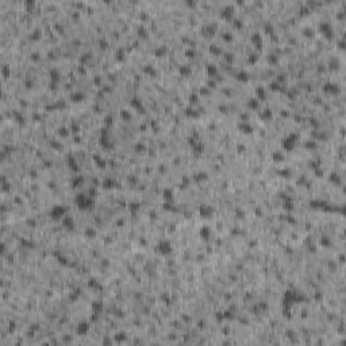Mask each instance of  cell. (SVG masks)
<instances>
[{
  "instance_id": "obj_1",
  "label": "cell",
  "mask_w": 346,
  "mask_h": 346,
  "mask_svg": "<svg viewBox=\"0 0 346 346\" xmlns=\"http://www.w3.org/2000/svg\"><path fill=\"white\" fill-rule=\"evenodd\" d=\"M74 202L80 210H91V208H93V204H95L93 197L89 196V195H84V193H78L74 199Z\"/></svg>"
},
{
  "instance_id": "obj_2",
  "label": "cell",
  "mask_w": 346,
  "mask_h": 346,
  "mask_svg": "<svg viewBox=\"0 0 346 346\" xmlns=\"http://www.w3.org/2000/svg\"><path fill=\"white\" fill-rule=\"evenodd\" d=\"M298 139H299V134H296V133H292V134L287 135L284 139H283V142H281L283 149H284L285 151H291V150H294V147H295V145H296V142H298Z\"/></svg>"
},
{
  "instance_id": "obj_3",
  "label": "cell",
  "mask_w": 346,
  "mask_h": 346,
  "mask_svg": "<svg viewBox=\"0 0 346 346\" xmlns=\"http://www.w3.org/2000/svg\"><path fill=\"white\" fill-rule=\"evenodd\" d=\"M319 30L327 39H333V38L335 37L334 27H333V25H331L330 22H322V23L319 25Z\"/></svg>"
},
{
  "instance_id": "obj_4",
  "label": "cell",
  "mask_w": 346,
  "mask_h": 346,
  "mask_svg": "<svg viewBox=\"0 0 346 346\" xmlns=\"http://www.w3.org/2000/svg\"><path fill=\"white\" fill-rule=\"evenodd\" d=\"M157 250H158V253L162 254V256H169V254L173 252V246H172V243L169 242L168 239H162V241L158 243Z\"/></svg>"
},
{
  "instance_id": "obj_5",
  "label": "cell",
  "mask_w": 346,
  "mask_h": 346,
  "mask_svg": "<svg viewBox=\"0 0 346 346\" xmlns=\"http://www.w3.org/2000/svg\"><path fill=\"white\" fill-rule=\"evenodd\" d=\"M234 15H235V7H234V4H226L220 10V16H222L223 19L232 21L234 19Z\"/></svg>"
},
{
  "instance_id": "obj_6",
  "label": "cell",
  "mask_w": 346,
  "mask_h": 346,
  "mask_svg": "<svg viewBox=\"0 0 346 346\" xmlns=\"http://www.w3.org/2000/svg\"><path fill=\"white\" fill-rule=\"evenodd\" d=\"M214 212H215V210H214V207L210 206V204H202V206L199 207V214H200V216L204 218V219H211V218L214 216Z\"/></svg>"
},
{
  "instance_id": "obj_7",
  "label": "cell",
  "mask_w": 346,
  "mask_h": 346,
  "mask_svg": "<svg viewBox=\"0 0 346 346\" xmlns=\"http://www.w3.org/2000/svg\"><path fill=\"white\" fill-rule=\"evenodd\" d=\"M66 215V208L64 206H54L50 211V216L53 219H62Z\"/></svg>"
},
{
  "instance_id": "obj_8",
  "label": "cell",
  "mask_w": 346,
  "mask_h": 346,
  "mask_svg": "<svg viewBox=\"0 0 346 346\" xmlns=\"http://www.w3.org/2000/svg\"><path fill=\"white\" fill-rule=\"evenodd\" d=\"M99 143H100V146H102V147H104V149H111V147H112V143L110 142L108 131H107V129H103V130H102V134H100V139H99Z\"/></svg>"
},
{
  "instance_id": "obj_9",
  "label": "cell",
  "mask_w": 346,
  "mask_h": 346,
  "mask_svg": "<svg viewBox=\"0 0 346 346\" xmlns=\"http://www.w3.org/2000/svg\"><path fill=\"white\" fill-rule=\"evenodd\" d=\"M218 26L215 23H207L206 26H203V34L208 37H214L215 33H216Z\"/></svg>"
},
{
  "instance_id": "obj_10",
  "label": "cell",
  "mask_w": 346,
  "mask_h": 346,
  "mask_svg": "<svg viewBox=\"0 0 346 346\" xmlns=\"http://www.w3.org/2000/svg\"><path fill=\"white\" fill-rule=\"evenodd\" d=\"M162 199L168 203H173L175 199V191L172 188H164L162 189Z\"/></svg>"
},
{
  "instance_id": "obj_11",
  "label": "cell",
  "mask_w": 346,
  "mask_h": 346,
  "mask_svg": "<svg viewBox=\"0 0 346 346\" xmlns=\"http://www.w3.org/2000/svg\"><path fill=\"white\" fill-rule=\"evenodd\" d=\"M61 220H62V226H64L65 228H68V230H72V228L74 227V219H73V216H70V215H65Z\"/></svg>"
},
{
  "instance_id": "obj_12",
  "label": "cell",
  "mask_w": 346,
  "mask_h": 346,
  "mask_svg": "<svg viewBox=\"0 0 346 346\" xmlns=\"http://www.w3.org/2000/svg\"><path fill=\"white\" fill-rule=\"evenodd\" d=\"M250 41H252V43H253L256 47L262 46V37H261L260 33H253V34L250 35Z\"/></svg>"
},
{
  "instance_id": "obj_13",
  "label": "cell",
  "mask_w": 346,
  "mask_h": 346,
  "mask_svg": "<svg viewBox=\"0 0 346 346\" xmlns=\"http://www.w3.org/2000/svg\"><path fill=\"white\" fill-rule=\"evenodd\" d=\"M88 330H89V325H88L87 322H80V323L77 325V329H76L77 334H80V335H84V334H87Z\"/></svg>"
},
{
  "instance_id": "obj_14",
  "label": "cell",
  "mask_w": 346,
  "mask_h": 346,
  "mask_svg": "<svg viewBox=\"0 0 346 346\" xmlns=\"http://www.w3.org/2000/svg\"><path fill=\"white\" fill-rule=\"evenodd\" d=\"M199 235H200L202 239H210V237H211V228L208 227V226H202L200 227V231H199Z\"/></svg>"
},
{
  "instance_id": "obj_15",
  "label": "cell",
  "mask_w": 346,
  "mask_h": 346,
  "mask_svg": "<svg viewBox=\"0 0 346 346\" xmlns=\"http://www.w3.org/2000/svg\"><path fill=\"white\" fill-rule=\"evenodd\" d=\"M235 77H237L238 81H242V83H246V81H249V73L246 72V70H243V69H241V70H238L237 74H235Z\"/></svg>"
},
{
  "instance_id": "obj_16",
  "label": "cell",
  "mask_w": 346,
  "mask_h": 346,
  "mask_svg": "<svg viewBox=\"0 0 346 346\" xmlns=\"http://www.w3.org/2000/svg\"><path fill=\"white\" fill-rule=\"evenodd\" d=\"M338 89H339L338 85L334 83H326L323 85V91H326V92H329V93H335V92H338Z\"/></svg>"
},
{
  "instance_id": "obj_17",
  "label": "cell",
  "mask_w": 346,
  "mask_h": 346,
  "mask_svg": "<svg viewBox=\"0 0 346 346\" xmlns=\"http://www.w3.org/2000/svg\"><path fill=\"white\" fill-rule=\"evenodd\" d=\"M238 127H239V130H241L242 133H245V134H250V133L253 131V129H252V126L249 124L248 120H246V122H245V120H243V122H241Z\"/></svg>"
},
{
  "instance_id": "obj_18",
  "label": "cell",
  "mask_w": 346,
  "mask_h": 346,
  "mask_svg": "<svg viewBox=\"0 0 346 346\" xmlns=\"http://www.w3.org/2000/svg\"><path fill=\"white\" fill-rule=\"evenodd\" d=\"M68 166L72 169V171L77 172L78 171V165H77V161H76V158L73 157V155H68Z\"/></svg>"
},
{
  "instance_id": "obj_19",
  "label": "cell",
  "mask_w": 346,
  "mask_h": 346,
  "mask_svg": "<svg viewBox=\"0 0 346 346\" xmlns=\"http://www.w3.org/2000/svg\"><path fill=\"white\" fill-rule=\"evenodd\" d=\"M248 107L250 110H258L260 108V100L257 98H250L248 100Z\"/></svg>"
},
{
  "instance_id": "obj_20",
  "label": "cell",
  "mask_w": 346,
  "mask_h": 346,
  "mask_svg": "<svg viewBox=\"0 0 346 346\" xmlns=\"http://www.w3.org/2000/svg\"><path fill=\"white\" fill-rule=\"evenodd\" d=\"M272 160L274 161V162H281V161L284 160V154L281 153V151H273L272 153Z\"/></svg>"
},
{
  "instance_id": "obj_21",
  "label": "cell",
  "mask_w": 346,
  "mask_h": 346,
  "mask_svg": "<svg viewBox=\"0 0 346 346\" xmlns=\"http://www.w3.org/2000/svg\"><path fill=\"white\" fill-rule=\"evenodd\" d=\"M207 73H208V76H211V77L216 76V73H218V68H216V65H212V64L207 65Z\"/></svg>"
},
{
  "instance_id": "obj_22",
  "label": "cell",
  "mask_w": 346,
  "mask_h": 346,
  "mask_svg": "<svg viewBox=\"0 0 346 346\" xmlns=\"http://www.w3.org/2000/svg\"><path fill=\"white\" fill-rule=\"evenodd\" d=\"M210 52L212 53V54H216V56H219V54H222V49L218 46L216 43H210Z\"/></svg>"
},
{
  "instance_id": "obj_23",
  "label": "cell",
  "mask_w": 346,
  "mask_h": 346,
  "mask_svg": "<svg viewBox=\"0 0 346 346\" xmlns=\"http://www.w3.org/2000/svg\"><path fill=\"white\" fill-rule=\"evenodd\" d=\"M180 73L184 74V76H189L192 73V68L191 65H181L180 66Z\"/></svg>"
},
{
  "instance_id": "obj_24",
  "label": "cell",
  "mask_w": 346,
  "mask_h": 346,
  "mask_svg": "<svg viewBox=\"0 0 346 346\" xmlns=\"http://www.w3.org/2000/svg\"><path fill=\"white\" fill-rule=\"evenodd\" d=\"M95 162H96V165H98L99 168H102V169H104V168L107 166V164H106V160H103L100 155H95Z\"/></svg>"
},
{
  "instance_id": "obj_25",
  "label": "cell",
  "mask_w": 346,
  "mask_h": 346,
  "mask_svg": "<svg viewBox=\"0 0 346 346\" xmlns=\"http://www.w3.org/2000/svg\"><path fill=\"white\" fill-rule=\"evenodd\" d=\"M92 308L95 311V314H100L103 311V303L102 302H95L92 304Z\"/></svg>"
},
{
  "instance_id": "obj_26",
  "label": "cell",
  "mask_w": 346,
  "mask_h": 346,
  "mask_svg": "<svg viewBox=\"0 0 346 346\" xmlns=\"http://www.w3.org/2000/svg\"><path fill=\"white\" fill-rule=\"evenodd\" d=\"M256 93H257V99H265L266 98V92H265V89H264L262 87H257V89H256Z\"/></svg>"
},
{
  "instance_id": "obj_27",
  "label": "cell",
  "mask_w": 346,
  "mask_h": 346,
  "mask_svg": "<svg viewBox=\"0 0 346 346\" xmlns=\"http://www.w3.org/2000/svg\"><path fill=\"white\" fill-rule=\"evenodd\" d=\"M130 104H131L134 108H137V110L142 108V103H141V100L138 98H133V99H131V102H130Z\"/></svg>"
},
{
  "instance_id": "obj_28",
  "label": "cell",
  "mask_w": 346,
  "mask_h": 346,
  "mask_svg": "<svg viewBox=\"0 0 346 346\" xmlns=\"http://www.w3.org/2000/svg\"><path fill=\"white\" fill-rule=\"evenodd\" d=\"M83 184H84V177L83 176L77 175L74 179H73V185L74 187H80V185H83Z\"/></svg>"
},
{
  "instance_id": "obj_29",
  "label": "cell",
  "mask_w": 346,
  "mask_h": 346,
  "mask_svg": "<svg viewBox=\"0 0 346 346\" xmlns=\"http://www.w3.org/2000/svg\"><path fill=\"white\" fill-rule=\"evenodd\" d=\"M139 208H141V204H139V203H137V202L130 203V206H129V210L133 212V214L138 212V211H139Z\"/></svg>"
},
{
  "instance_id": "obj_30",
  "label": "cell",
  "mask_w": 346,
  "mask_h": 346,
  "mask_svg": "<svg viewBox=\"0 0 346 346\" xmlns=\"http://www.w3.org/2000/svg\"><path fill=\"white\" fill-rule=\"evenodd\" d=\"M35 7V1L34 0H25V8L27 11H33Z\"/></svg>"
},
{
  "instance_id": "obj_31",
  "label": "cell",
  "mask_w": 346,
  "mask_h": 346,
  "mask_svg": "<svg viewBox=\"0 0 346 346\" xmlns=\"http://www.w3.org/2000/svg\"><path fill=\"white\" fill-rule=\"evenodd\" d=\"M41 37H42V31L39 30V29H35V30L31 33L30 38H31V39H34V41H37V39H39Z\"/></svg>"
},
{
  "instance_id": "obj_32",
  "label": "cell",
  "mask_w": 346,
  "mask_h": 346,
  "mask_svg": "<svg viewBox=\"0 0 346 346\" xmlns=\"http://www.w3.org/2000/svg\"><path fill=\"white\" fill-rule=\"evenodd\" d=\"M264 30H265V33L266 34H272L274 31V27H273V25L270 23V22H266L265 25H264Z\"/></svg>"
},
{
  "instance_id": "obj_33",
  "label": "cell",
  "mask_w": 346,
  "mask_h": 346,
  "mask_svg": "<svg viewBox=\"0 0 346 346\" xmlns=\"http://www.w3.org/2000/svg\"><path fill=\"white\" fill-rule=\"evenodd\" d=\"M83 99H84V93H81V92L72 93V100L73 102H81Z\"/></svg>"
},
{
  "instance_id": "obj_34",
  "label": "cell",
  "mask_w": 346,
  "mask_h": 346,
  "mask_svg": "<svg viewBox=\"0 0 346 346\" xmlns=\"http://www.w3.org/2000/svg\"><path fill=\"white\" fill-rule=\"evenodd\" d=\"M303 34H304L305 37H314V34H315V31H314V29L312 27H304L303 29Z\"/></svg>"
},
{
  "instance_id": "obj_35",
  "label": "cell",
  "mask_w": 346,
  "mask_h": 346,
  "mask_svg": "<svg viewBox=\"0 0 346 346\" xmlns=\"http://www.w3.org/2000/svg\"><path fill=\"white\" fill-rule=\"evenodd\" d=\"M269 87H270L272 91H280L281 89V83L280 81H272V83L269 84Z\"/></svg>"
},
{
  "instance_id": "obj_36",
  "label": "cell",
  "mask_w": 346,
  "mask_h": 346,
  "mask_svg": "<svg viewBox=\"0 0 346 346\" xmlns=\"http://www.w3.org/2000/svg\"><path fill=\"white\" fill-rule=\"evenodd\" d=\"M270 116H272V111H270L269 108H265L262 112H261V118L265 119V120H266V119H270Z\"/></svg>"
},
{
  "instance_id": "obj_37",
  "label": "cell",
  "mask_w": 346,
  "mask_h": 346,
  "mask_svg": "<svg viewBox=\"0 0 346 346\" xmlns=\"http://www.w3.org/2000/svg\"><path fill=\"white\" fill-rule=\"evenodd\" d=\"M85 235H87V238H93L95 235H96V230L93 227H88L87 230H85Z\"/></svg>"
},
{
  "instance_id": "obj_38",
  "label": "cell",
  "mask_w": 346,
  "mask_h": 346,
  "mask_svg": "<svg viewBox=\"0 0 346 346\" xmlns=\"http://www.w3.org/2000/svg\"><path fill=\"white\" fill-rule=\"evenodd\" d=\"M1 73H3L4 77H8V76L11 74V68L8 66V65H3V66H1Z\"/></svg>"
},
{
  "instance_id": "obj_39",
  "label": "cell",
  "mask_w": 346,
  "mask_h": 346,
  "mask_svg": "<svg viewBox=\"0 0 346 346\" xmlns=\"http://www.w3.org/2000/svg\"><path fill=\"white\" fill-rule=\"evenodd\" d=\"M279 175L281 176V177H284V179H289V177H291V171H289V169H280Z\"/></svg>"
},
{
  "instance_id": "obj_40",
  "label": "cell",
  "mask_w": 346,
  "mask_h": 346,
  "mask_svg": "<svg viewBox=\"0 0 346 346\" xmlns=\"http://www.w3.org/2000/svg\"><path fill=\"white\" fill-rule=\"evenodd\" d=\"M138 35L143 37V38H147V37H149V33H147V30H146L143 26H141L139 29H138Z\"/></svg>"
},
{
  "instance_id": "obj_41",
  "label": "cell",
  "mask_w": 346,
  "mask_h": 346,
  "mask_svg": "<svg viewBox=\"0 0 346 346\" xmlns=\"http://www.w3.org/2000/svg\"><path fill=\"white\" fill-rule=\"evenodd\" d=\"M103 185H104V188H114V187H115V181L111 180V179H106Z\"/></svg>"
},
{
  "instance_id": "obj_42",
  "label": "cell",
  "mask_w": 346,
  "mask_h": 346,
  "mask_svg": "<svg viewBox=\"0 0 346 346\" xmlns=\"http://www.w3.org/2000/svg\"><path fill=\"white\" fill-rule=\"evenodd\" d=\"M154 53H155V56H157V57H161V56H164V54L166 53V46H160Z\"/></svg>"
},
{
  "instance_id": "obj_43",
  "label": "cell",
  "mask_w": 346,
  "mask_h": 346,
  "mask_svg": "<svg viewBox=\"0 0 346 346\" xmlns=\"http://www.w3.org/2000/svg\"><path fill=\"white\" fill-rule=\"evenodd\" d=\"M120 116H122V119H124V120H129V119L131 118V114H130V111H127V110H122V111H120Z\"/></svg>"
},
{
  "instance_id": "obj_44",
  "label": "cell",
  "mask_w": 346,
  "mask_h": 346,
  "mask_svg": "<svg viewBox=\"0 0 346 346\" xmlns=\"http://www.w3.org/2000/svg\"><path fill=\"white\" fill-rule=\"evenodd\" d=\"M196 181H202V180H206L207 179V175L206 173H203V172H199V173H196L195 175V177H193Z\"/></svg>"
},
{
  "instance_id": "obj_45",
  "label": "cell",
  "mask_w": 346,
  "mask_h": 346,
  "mask_svg": "<svg viewBox=\"0 0 346 346\" xmlns=\"http://www.w3.org/2000/svg\"><path fill=\"white\" fill-rule=\"evenodd\" d=\"M185 114L188 115V116H197V115H199V112H197L195 108H187Z\"/></svg>"
},
{
  "instance_id": "obj_46",
  "label": "cell",
  "mask_w": 346,
  "mask_h": 346,
  "mask_svg": "<svg viewBox=\"0 0 346 346\" xmlns=\"http://www.w3.org/2000/svg\"><path fill=\"white\" fill-rule=\"evenodd\" d=\"M223 39L224 41H227V42H231L232 39H234V35H232L231 33H223Z\"/></svg>"
},
{
  "instance_id": "obj_47",
  "label": "cell",
  "mask_w": 346,
  "mask_h": 346,
  "mask_svg": "<svg viewBox=\"0 0 346 346\" xmlns=\"http://www.w3.org/2000/svg\"><path fill=\"white\" fill-rule=\"evenodd\" d=\"M320 243L325 246V248H327V246H330L331 245V241L329 239V237H323L322 239H320Z\"/></svg>"
},
{
  "instance_id": "obj_48",
  "label": "cell",
  "mask_w": 346,
  "mask_h": 346,
  "mask_svg": "<svg viewBox=\"0 0 346 346\" xmlns=\"http://www.w3.org/2000/svg\"><path fill=\"white\" fill-rule=\"evenodd\" d=\"M88 287H89V288H98L99 284H98V281H96V280L91 279L89 281H88Z\"/></svg>"
},
{
  "instance_id": "obj_49",
  "label": "cell",
  "mask_w": 346,
  "mask_h": 346,
  "mask_svg": "<svg viewBox=\"0 0 346 346\" xmlns=\"http://www.w3.org/2000/svg\"><path fill=\"white\" fill-rule=\"evenodd\" d=\"M257 58H258V56H257L256 53H253V54H249V60H248V61L250 62V64H254V62L257 61Z\"/></svg>"
},
{
  "instance_id": "obj_50",
  "label": "cell",
  "mask_w": 346,
  "mask_h": 346,
  "mask_svg": "<svg viewBox=\"0 0 346 346\" xmlns=\"http://www.w3.org/2000/svg\"><path fill=\"white\" fill-rule=\"evenodd\" d=\"M268 61L270 62V64H276V62L279 61V58H277V56L276 54H270L268 57Z\"/></svg>"
},
{
  "instance_id": "obj_51",
  "label": "cell",
  "mask_w": 346,
  "mask_h": 346,
  "mask_svg": "<svg viewBox=\"0 0 346 346\" xmlns=\"http://www.w3.org/2000/svg\"><path fill=\"white\" fill-rule=\"evenodd\" d=\"M143 70L146 73H150V74H154L155 73V70H154V68L153 66H150V65H146V66L143 68Z\"/></svg>"
},
{
  "instance_id": "obj_52",
  "label": "cell",
  "mask_w": 346,
  "mask_h": 346,
  "mask_svg": "<svg viewBox=\"0 0 346 346\" xmlns=\"http://www.w3.org/2000/svg\"><path fill=\"white\" fill-rule=\"evenodd\" d=\"M223 56H224V60H226L227 62H232V61H234V56H232L231 53H224Z\"/></svg>"
},
{
  "instance_id": "obj_53",
  "label": "cell",
  "mask_w": 346,
  "mask_h": 346,
  "mask_svg": "<svg viewBox=\"0 0 346 346\" xmlns=\"http://www.w3.org/2000/svg\"><path fill=\"white\" fill-rule=\"evenodd\" d=\"M232 22H234V26L242 27V21H241V19H237V18H234V19H232Z\"/></svg>"
},
{
  "instance_id": "obj_54",
  "label": "cell",
  "mask_w": 346,
  "mask_h": 346,
  "mask_svg": "<svg viewBox=\"0 0 346 346\" xmlns=\"http://www.w3.org/2000/svg\"><path fill=\"white\" fill-rule=\"evenodd\" d=\"M310 11H311V10L308 8V7H307V5H303V7H300V12H302V14H308Z\"/></svg>"
},
{
  "instance_id": "obj_55",
  "label": "cell",
  "mask_w": 346,
  "mask_h": 346,
  "mask_svg": "<svg viewBox=\"0 0 346 346\" xmlns=\"http://www.w3.org/2000/svg\"><path fill=\"white\" fill-rule=\"evenodd\" d=\"M185 53H187V57H195V53L196 52H195L193 49H188Z\"/></svg>"
},
{
  "instance_id": "obj_56",
  "label": "cell",
  "mask_w": 346,
  "mask_h": 346,
  "mask_svg": "<svg viewBox=\"0 0 346 346\" xmlns=\"http://www.w3.org/2000/svg\"><path fill=\"white\" fill-rule=\"evenodd\" d=\"M50 74H52L53 80H58V78H60V74H58L57 70H52V73H50Z\"/></svg>"
},
{
  "instance_id": "obj_57",
  "label": "cell",
  "mask_w": 346,
  "mask_h": 346,
  "mask_svg": "<svg viewBox=\"0 0 346 346\" xmlns=\"http://www.w3.org/2000/svg\"><path fill=\"white\" fill-rule=\"evenodd\" d=\"M185 4L189 5V7H195V5H196V1H193V0H187Z\"/></svg>"
},
{
  "instance_id": "obj_58",
  "label": "cell",
  "mask_w": 346,
  "mask_h": 346,
  "mask_svg": "<svg viewBox=\"0 0 346 346\" xmlns=\"http://www.w3.org/2000/svg\"><path fill=\"white\" fill-rule=\"evenodd\" d=\"M338 46L341 47V49H343V47H345V41H343V39H339V41H338Z\"/></svg>"
},
{
  "instance_id": "obj_59",
  "label": "cell",
  "mask_w": 346,
  "mask_h": 346,
  "mask_svg": "<svg viewBox=\"0 0 346 346\" xmlns=\"http://www.w3.org/2000/svg\"><path fill=\"white\" fill-rule=\"evenodd\" d=\"M107 45H108V43H107L106 39H102V41H100V46L102 47H107Z\"/></svg>"
}]
</instances>
